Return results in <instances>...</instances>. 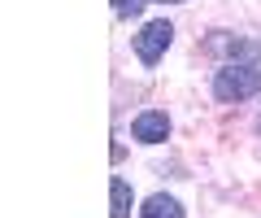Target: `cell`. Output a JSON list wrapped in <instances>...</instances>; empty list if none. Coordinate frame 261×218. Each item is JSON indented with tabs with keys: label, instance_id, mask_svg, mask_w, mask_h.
Returning a JSON list of instances; mask_svg holds the SVG:
<instances>
[{
	"label": "cell",
	"instance_id": "8992f818",
	"mask_svg": "<svg viewBox=\"0 0 261 218\" xmlns=\"http://www.w3.org/2000/svg\"><path fill=\"white\" fill-rule=\"evenodd\" d=\"M140 5H144V0H118V13L130 18V13H140Z\"/></svg>",
	"mask_w": 261,
	"mask_h": 218
},
{
	"label": "cell",
	"instance_id": "52a82bcc",
	"mask_svg": "<svg viewBox=\"0 0 261 218\" xmlns=\"http://www.w3.org/2000/svg\"><path fill=\"white\" fill-rule=\"evenodd\" d=\"M166 5H183V0H166Z\"/></svg>",
	"mask_w": 261,
	"mask_h": 218
},
{
	"label": "cell",
	"instance_id": "7a4b0ae2",
	"mask_svg": "<svg viewBox=\"0 0 261 218\" xmlns=\"http://www.w3.org/2000/svg\"><path fill=\"white\" fill-rule=\"evenodd\" d=\"M170 39H174V27H170L166 18L148 22V27H144L140 35H135V53H140V61H144V66H157V61L166 57Z\"/></svg>",
	"mask_w": 261,
	"mask_h": 218
},
{
	"label": "cell",
	"instance_id": "5b68a950",
	"mask_svg": "<svg viewBox=\"0 0 261 218\" xmlns=\"http://www.w3.org/2000/svg\"><path fill=\"white\" fill-rule=\"evenodd\" d=\"M109 218H130V183L126 179L109 183Z\"/></svg>",
	"mask_w": 261,
	"mask_h": 218
},
{
	"label": "cell",
	"instance_id": "3957f363",
	"mask_svg": "<svg viewBox=\"0 0 261 218\" xmlns=\"http://www.w3.org/2000/svg\"><path fill=\"white\" fill-rule=\"evenodd\" d=\"M130 135H135L140 144H161L170 135V118L161 114V109H144V114L130 123Z\"/></svg>",
	"mask_w": 261,
	"mask_h": 218
},
{
	"label": "cell",
	"instance_id": "277c9868",
	"mask_svg": "<svg viewBox=\"0 0 261 218\" xmlns=\"http://www.w3.org/2000/svg\"><path fill=\"white\" fill-rule=\"evenodd\" d=\"M140 218H183V205H178L174 197H166V192H157V197L144 201Z\"/></svg>",
	"mask_w": 261,
	"mask_h": 218
},
{
	"label": "cell",
	"instance_id": "6da1fadb",
	"mask_svg": "<svg viewBox=\"0 0 261 218\" xmlns=\"http://www.w3.org/2000/svg\"><path fill=\"white\" fill-rule=\"evenodd\" d=\"M261 92V70L257 66H240V61H231V66H222L214 75V96L218 101H248V96Z\"/></svg>",
	"mask_w": 261,
	"mask_h": 218
}]
</instances>
